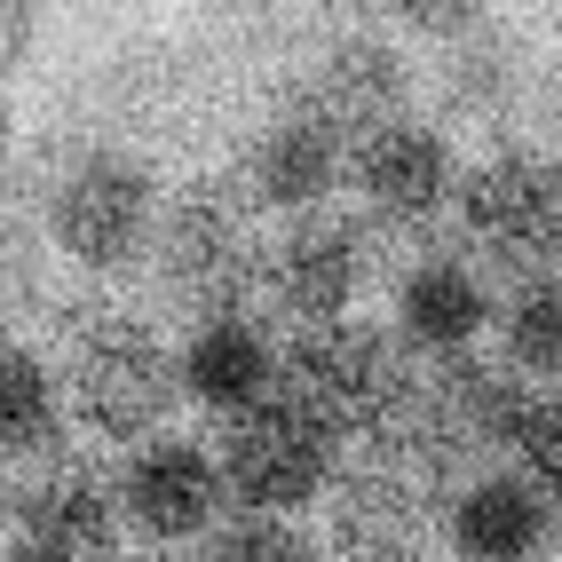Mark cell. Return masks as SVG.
<instances>
[{
	"instance_id": "484cf974",
	"label": "cell",
	"mask_w": 562,
	"mask_h": 562,
	"mask_svg": "<svg viewBox=\"0 0 562 562\" xmlns=\"http://www.w3.org/2000/svg\"><path fill=\"white\" fill-rule=\"evenodd\" d=\"M9 159H16V111H9V95H0V175H9Z\"/></svg>"
},
{
	"instance_id": "8fae6325",
	"label": "cell",
	"mask_w": 562,
	"mask_h": 562,
	"mask_svg": "<svg viewBox=\"0 0 562 562\" xmlns=\"http://www.w3.org/2000/svg\"><path fill=\"white\" fill-rule=\"evenodd\" d=\"M483 325H492V285H483V270L468 254H428L412 261V270L396 278V341L404 357H468L483 341Z\"/></svg>"
},
{
	"instance_id": "9a60e30c",
	"label": "cell",
	"mask_w": 562,
	"mask_h": 562,
	"mask_svg": "<svg viewBox=\"0 0 562 562\" xmlns=\"http://www.w3.org/2000/svg\"><path fill=\"white\" fill-rule=\"evenodd\" d=\"M278 357H285L278 333L254 310L246 317H206V325H191V349L175 357V381H182L191 404H206L214 420H231V412L278 396Z\"/></svg>"
},
{
	"instance_id": "44dd1931",
	"label": "cell",
	"mask_w": 562,
	"mask_h": 562,
	"mask_svg": "<svg viewBox=\"0 0 562 562\" xmlns=\"http://www.w3.org/2000/svg\"><path fill=\"white\" fill-rule=\"evenodd\" d=\"M515 475L531 483V492L554 507V522H562V389L554 396H531V412H522V428H515Z\"/></svg>"
},
{
	"instance_id": "2e32d148",
	"label": "cell",
	"mask_w": 562,
	"mask_h": 562,
	"mask_svg": "<svg viewBox=\"0 0 562 562\" xmlns=\"http://www.w3.org/2000/svg\"><path fill=\"white\" fill-rule=\"evenodd\" d=\"M428 492L412 475L364 460L349 475H333V554L341 562H396V554H420L428 531Z\"/></svg>"
},
{
	"instance_id": "cb8c5ba5",
	"label": "cell",
	"mask_w": 562,
	"mask_h": 562,
	"mask_svg": "<svg viewBox=\"0 0 562 562\" xmlns=\"http://www.w3.org/2000/svg\"><path fill=\"white\" fill-rule=\"evenodd\" d=\"M32 32H41V0H0V80L32 56Z\"/></svg>"
},
{
	"instance_id": "83f0119b",
	"label": "cell",
	"mask_w": 562,
	"mask_h": 562,
	"mask_svg": "<svg viewBox=\"0 0 562 562\" xmlns=\"http://www.w3.org/2000/svg\"><path fill=\"white\" fill-rule=\"evenodd\" d=\"M396 562H428V554H396Z\"/></svg>"
},
{
	"instance_id": "277c9868",
	"label": "cell",
	"mask_w": 562,
	"mask_h": 562,
	"mask_svg": "<svg viewBox=\"0 0 562 562\" xmlns=\"http://www.w3.org/2000/svg\"><path fill=\"white\" fill-rule=\"evenodd\" d=\"M404 389H412L404 341L381 333V325H364V317L302 325V333H293V349L278 357V396H293L310 420H325L341 443L381 428L389 412L404 404Z\"/></svg>"
},
{
	"instance_id": "5b68a950",
	"label": "cell",
	"mask_w": 562,
	"mask_h": 562,
	"mask_svg": "<svg viewBox=\"0 0 562 562\" xmlns=\"http://www.w3.org/2000/svg\"><path fill=\"white\" fill-rule=\"evenodd\" d=\"M159 182L143 159L127 151H56V175H48V191H41V214H48V246L71 254L80 270L111 278V270H127V261L151 254V231H159Z\"/></svg>"
},
{
	"instance_id": "ac0fdd59",
	"label": "cell",
	"mask_w": 562,
	"mask_h": 562,
	"mask_svg": "<svg viewBox=\"0 0 562 562\" xmlns=\"http://www.w3.org/2000/svg\"><path fill=\"white\" fill-rule=\"evenodd\" d=\"M64 443V381L41 349L0 341V468L9 460H56Z\"/></svg>"
},
{
	"instance_id": "7402d4cb",
	"label": "cell",
	"mask_w": 562,
	"mask_h": 562,
	"mask_svg": "<svg viewBox=\"0 0 562 562\" xmlns=\"http://www.w3.org/2000/svg\"><path fill=\"white\" fill-rule=\"evenodd\" d=\"M199 562H325L293 522L278 515H231L222 531H206V554Z\"/></svg>"
},
{
	"instance_id": "3957f363",
	"label": "cell",
	"mask_w": 562,
	"mask_h": 562,
	"mask_svg": "<svg viewBox=\"0 0 562 562\" xmlns=\"http://www.w3.org/2000/svg\"><path fill=\"white\" fill-rule=\"evenodd\" d=\"M214 475H222V499L238 515L293 522L302 507H317L333 492V475H341V436L325 420H310L293 396H261V404L222 420Z\"/></svg>"
},
{
	"instance_id": "4fadbf2b",
	"label": "cell",
	"mask_w": 562,
	"mask_h": 562,
	"mask_svg": "<svg viewBox=\"0 0 562 562\" xmlns=\"http://www.w3.org/2000/svg\"><path fill=\"white\" fill-rule=\"evenodd\" d=\"M341 175H349V135H333L317 111L293 103L285 120H270L254 135L238 182H246V199L270 206V214H310V206H333Z\"/></svg>"
},
{
	"instance_id": "603a6c76",
	"label": "cell",
	"mask_w": 562,
	"mask_h": 562,
	"mask_svg": "<svg viewBox=\"0 0 562 562\" xmlns=\"http://www.w3.org/2000/svg\"><path fill=\"white\" fill-rule=\"evenodd\" d=\"M389 9L412 32H428V41H460V32H475L483 16H492V0H389Z\"/></svg>"
},
{
	"instance_id": "d4e9b609",
	"label": "cell",
	"mask_w": 562,
	"mask_h": 562,
	"mask_svg": "<svg viewBox=\"0 0 562 562\" xmlns=\"http://www.w3.org/2000/svg\"><path fill=\"white\" fill-rule=\"evenodd\" d=\"M539 127H547L539 151H547V159H562V80H547V88H539Z\"/></svg>"
},
{
	"instance_id": "7a4b0ae2",
	"label": "cell",
	"mask_w": 562,
	"mask_h": 562,
	"mask_svg": "<svg viewBox=\"0 0 562 562\" xmlns=\"http://www.w3.org/2000/svg\"><path fill=\"white\" fill-rule=\"evenodd\" d=\"M261 261H270V238H261L238 175H199L159 206L151 278L159 302H175L182 317H246L261 293Z\"/></svg>"
},
{
	"instance_id": "8992f818",
	"label": "cell",
	"mask_w": 562,
	"mask_h": 562,
	"mask_svg": "<svg viewBox=\"0 0 562 562\" xmlns=\"http://www.w3.org/2000/svg\"><path fill=\"white\" fill-rule=\"evenodd\" d=\"M452 214H460V238L483 261L539 278L562 261V159L531 151V143H507L475 175H460Z\"/></svg>"
},
{
	"instance_id": "4316f807",
	"label": "cell",
	"mask_w": 562,
	"mask_h": 562,
	"mask_svg": "<svg viewBox=\"0 0 562 562\" xmlns=\"http://www.w3.org/2000/svg\"><path fill=\"white\" fill-rule=\"evenodd\" d=\"M9 515H16V483H9V468H0V547H9Z\"/></svg>"
},
{
	"instance_id": "52a82bcc",
	"label": "cell",
	"mask_w": 562,
	"mask_h": 562,
	"mask_svg": "<svg viewBox=\"0 0 562 562\" xmlns=\"http://www.w3.org/2000/svg\"><path fill=\"white\" fill-rule=\"evenodd\" d=\"M372 261H381V238H372L364 214L310 206V214H293L270 238L261 293H270L293 325H333V317H349L357 293L372 285Z\"/></svg>"
},
{
	"instance_id": "5bb4252c",
	"label": "cell",
	"mask_w": 562,
	"mask_h": 562,
	"mask_svg": "<svg viewBox=\"0 0 562 562\" xmlns=\"http://www.w3.org/2000/svg\"><path fill=\"white\" fill-rule=\"evenodd\" d=\"M443 539H452L460 562H539L554 547V507L515 468H492V475H468L452 492Z\"/></svg>"
},
{
	"instance_id": "ffe728a7",
	"label": "cell",
	"mask_w": 562,
	"mask_h": 562,
	"mask_svg": "<svg viewBox=\"0 0 562 562\" xmlns=\"http://www.w3.org/2000/svg\"><path fill=\"white\" fill-rule=\"evenodd\" d=\"M48 317V231L24 206H0V341Z\"/></svg>"
},
{
	"instance_id": "e0dca14e",
	"label": "cell",
	"mask_w": 562,
	"mask_h": 562,
	"mask_svg": "<svg viewBox=\"0 0 562 562\" xmlns=\"http://www.w3.org/2000/svg\"><path fill=\"white\" fill-rule=\"evenodd\" d=\"M531 88H539V80H531V48H522L507 24L483 16L475 32L443 41V64H436V103H443V120L499 127Z\"/></svg>"
},
{
	"instance_id": "30bf717a",
	"label": "cell",
	"mask_w": 562,
	"mask_h": 562,
	"mask_svg": "<svg viewBox=\"0 0 562 562\" xmlns=\"http://www.w3.org/2000/svg\"><path fill=\"white\" fill-rule=\"evenodd\" d=\"M111 499H120V522H135V539L151 547H182V539H206L222 522V475H214V452L191 436H151L135 443V460L120 468L111 483Z\"/></svg>"
},
{
	"instance_id": "ba28073f",
	"label": "cell",
	"mask_w": 562,
	"mask_h": 562,
	"mask_svg": "<svg viewBox=\"0 0 562 562\" xmlns=\"http://www.w3.org/2000/svg\"><path fill=\"white\" fill-rule=\"evenodd\" d=\"M9 562H120V499L88 460H48L16 492Z\"/></svg>"
},
{
	"instance_id": "6da1fadb",
	"label": "cell",
	"mask_w": 562,
	"mask_h": 562,
	"mask_svg": "<svg viewBox=\"0 0 562 562\" xmlns=\"http://www.w3.org/2000/svg\"><path fill=\"white\" fill-rule=\"evenodd\" d=\"M56 381L64 412H80L103 443H151L182 404L175 349L159 341V325L111 293L56 310Z\"/></svg>"
},
{
	"instance_id": "7c38bea8",
	"label": "cell",
	"mask_w": 562,
	"mask_h": 562,
	"mask_svg": "<svg viewBox=\"0 0 562 562\" xmlns=\"http://www.w3.org/2000/svg\"><path fill=\"white\" fill-rule=\"evenodd\" d=\"M302 111H317V120L333 135H372V127H396L412 120V64L381 41V32H349V41H333L325 64L310 71V95Z\"/></svg>"
},
{
	"instance_id": "d6986e66",
	"label": "cell",
	"mask_w": 562,
	"mask_h": 562,
	"mask_svg": "<svg viewBox=\"0 0 562 562\" xmlns=\"http://www.w3.org/2000/svg\"><path fill=\"white\" fill-rule=\"evenodd\" d=\"M499 349L507 372H531V381H562V270H539L507 293L499 310Z\"/></svg>"
},
{
	"instance_id": "9c48e42d",
	"label": "cell",
	"mask_w": 562,
	"mask_h": 562,
	"mask_svg": "<svg viewBox=\"0 0 562 562\" xmlns=\"http://www.w3.org/2000/svg\"><path fill=\"white\" fill-rule=\"evenodd\" d=\"M349 182L372 206V222H389V231H428V222L452 206V191H460L452 135L428 127V120L372 127V135L349 143Z\"/></svg>"
}]
</instances>
